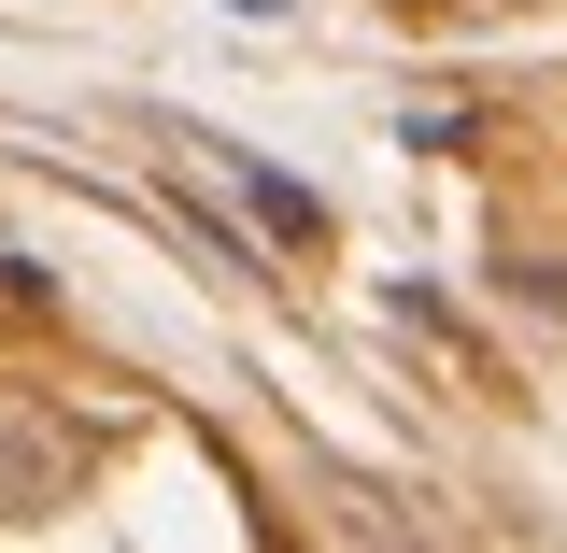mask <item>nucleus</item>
<instances>
[{"mask_svg":"<svg viewBox=\"0 0 567 553\" xmlns=\"http://www.w3.org/2000/svg\"><path fill=\"white\" fill-rule=\"evenodd\" d=\"M213 156H227V142H213ZM227 171H241V199L270 213L284 242H327V199H312V185H284V171H256V156H227Z\"/></svg>","mask_w":567,"mask_h":553,"instance_id":"1","label":"nucleus"}]
</instances>
